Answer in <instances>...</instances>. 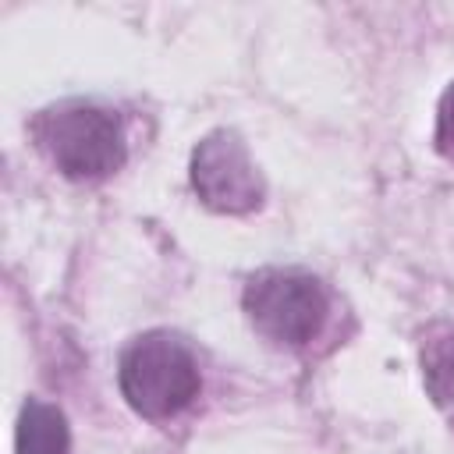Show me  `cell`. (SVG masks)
<instances>
[{"instance_id":"1","label":"cell","mask_w":454,"mask_h":454,"mask_svg":"<svg viewBox=\"0 0 454 454\" xmlns=\"http://www.w3.org/2000/svg\"><path fill=\"white\" fill-rule=\"evenodd\" d=\"M35 138L53 167L71 181H96L124 163V135L114 114L85 103H64L35 121Z\"/></svg>"},{"instance_id":"2","label":"cell","mask_w":454,"mask_h":454,"mask_svg":"<svg viewBox=\"0 0 454 454\" xmlns=\"http://www.w3.org/2000/svg\"><path fill=\"white\" fill-rule=\"evenodd\" d=\"M121 394L145 419H170L199 394V365L170 333H145L121 355Z\"/></svg>"},{"instance_id":"3","label":"cell","mask_w":454,"mask_h":454,"mask_svg":"<svg viewBox=\"0 0 454 454\" xmlns=\"http://www.w3.org/2000/svg\"><path fill=\"white\" fill-rule=\"evenodd\" d=\"M245 312L252 326L273 344L301 348L326 323V291L309 273L262 270L245 287Z\"/></svg>"},{"instance_id":"4","label":"cell","mask_w":454,"mask_h":454,"mask_svg":"<svg viewBox=\"0 0 454 454\" xmlns=\"http://www.w3.org/2000/svg\"><path fill=\"white\" fill-rule=\"evenodd\" d=\"M192 184L199 199L220 213H248L262 202V177L241 138L231 131H213L195 145Z\"/></svg>"},{"instance_id":"5","label":"cell","mask_w":454,"mask_h":454,"mask_svg":"<svg viewBox=\"0 0 454 454\" xmlns=\"http://www.w3.org/2000/svg\"><path fill=\"white\" fill-rule=\"evenodd\" d=\"M18 454H67V422L46 401H28L18 419L14 436Z\"/></svg>"},{"instance_id":"6","label":"cell","mask_w":454,"mask_h":454,"mask_svg":"<svg viewBox=\"0 0 454 454\" xmlns=\"http://www.w3.org/2000/svg\"><path fill=\"white\" fill-rule=\"evenodd\" d=\"M422 380L436 408L454 419V330L436 333L422 344Z\"/></svg>"},{"instance_id":"7","label":"cell","mask_w":454,"mask_h":454,"mask_svg":"<svg viewBox=\"0 0 454 454\" xmlns=\"http://www.w3.org/2000/svg\"><path fill=\"white\" fill-rule=\"evenodd\" d=\"M440 124H443V135H447V138H454V89H450V92H447V99H443Z\"/></svg>"}]
</instances>
